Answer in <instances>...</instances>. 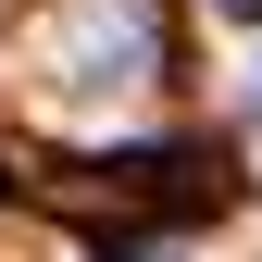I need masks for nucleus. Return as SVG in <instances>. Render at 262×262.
Masks as SVG:
<instances>
[{"label": "nucleus", "mask_w": 262, "mask_h": 262, "mask_svg": "<svg viewBox=\"0 0 262 262\" xmlns=\"http://www.w3.org/2000/svg\"><path fill=\"white\" fill-rule=\"evenodd\" d=\"M212 13H225V25H262V0H212Z\"/></svg>", "instance_id": "1"}, {"label": "nucleus", "mask_w": 262, "mask_h": 262, "mask_svg": "<svg viewBox=\"0 0 262 262\" xmlns=\"http://www.w3.org/2000/svg\"><path fill=\"white\" fill-rule=\"evenodd\" d=\"M138 262H162V250H138Z\"/></svg>", "instance_id": "2"}]
</instances>
